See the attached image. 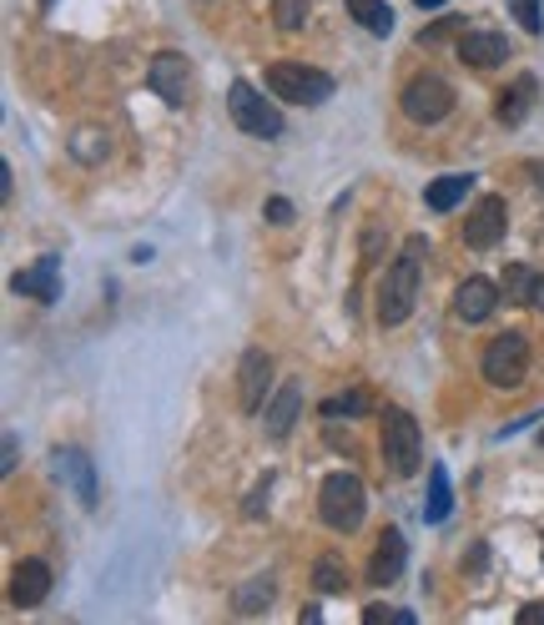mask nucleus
<instances>
[{"mask_svg":"<svg viewBox=\"0 0 544 625\" xmlns=\"http://www.w3.org/2000/svg\"><path fill=\"white\" fill-rule=\"evenodd\" d=\"M454 515V490H449V470L444 464H429V494H424V520L429 525H444Z\"/></svg>","mask_w":544,"mask_h":625,"instance_id":"obj_19","label":"nucleus"},{"mask_svg":"<svg viewBox=\"0 0 544 625\" xmlns=\"http://www.w3.org/2000/svg\"><path fill=\"white\" fill-rule=\"evenodd\" d=\"M268 389H272V353L268 349H248L238 363V399H242V414H258L268 404Z\"/></svg>","mask_w":544,"mask_h":625,"instance_id":"obj_9","label":"nucleus"},{"mask_svg":"<svg viewBox=\"0 0 544 625\" xmlns=\"http://www.w3.org/2000/svg\"><path fill=\"white\" fill-rule=\"evenodd\" d=\"M500 308V288L490 283V278H469V283H459V293H454V313L464 323H484Z\"/></svg>","mask_w":544,"mask_h":625,"instance_id":"obj_15","label":"nucleus"},{"mask_svg":"<svg viewBox=\"0 0 544 625\" xmlns=\"http://www.w3.org/2000/svg\"><path fill=\"white\" fill-rule=\"evenodd\" d=\"M510 11H514V21L524 26L530 36H540L544 31V16H540V0H510Z\"/></svg>","mask_w":544,"mask_h":625,"instance_id":"obj_28","label":"nucleus"},{"mask_svg":"<svg viewBox=\"0 0 544 625\" xmlns=\"http://www.w3.org/2000/svg\"><path fill=\"white\" fill-rule=\"evenodd\" d=\"M459 61L474 71H490V67H504L510 61V36L500 31H464L459 36Z\"/></svg>","mask_w":544,"mask_h":625,"instance_id":"obj_12","label":"nucleus"},{"mask_svg":"<svg viewBox=\"0 0 544 625\" xmlns=\"http://www.w3.org/2000/svg\"><path fill=\"white\" fill-rule=\"evenodd\" d=\"M530 177L540 182V192H544V167H530Z\"/></svg>","mask_w":544,"mask_h":625,"instance_id":"obj_39","label":"nucleus"},{"mask_svg":"<svg viewBox=\"0 0 544 625\" xmlns=\"http://www.w3.org/2000/svg\"><path fill=\"white\" fill-rule=\"evenodd\" d=\"M147 87H152L167 107H187V97H192V61L177 51H157L152 67H147Z\"/></svg>","mask_w":544,"mask_h":625,"instance_id":"obj_8","label":"nucleus"},{"mask_svg":"<svg viewBox=\"0 0 544 625\" xmlns=\"http://www.w3.org/2000/svg\"><path fill=\"white\" fill-rule=\"evenodd\" d=\"M469 187H474V177H464V172H454V177H434V182L424 187L429 212H454L459 202L469 198Z\"/></svg>","mask_w":544,"mask_h":625,"instance_id":"obj_20","label":"nucleus"},{"mask_svg":"<svg viewBox=\"0 0 544 625\" xmlns=\"http://www.w3.org/2000/svg\"><path fill=\"white\" fill-rule=\"evenodd\" d=\"M107 152H111V137L101 132V127H77V132H71V157H77V162L97 167V162H107Z\"/></svg>","mask_w":544,"mask_h":625,"instance_id":"obj_21","label":"nucleus"},{"mask_svg":"<svg viewBox=\"0 0 544 625\" xmlns=\"http://www.w3.org/2000/svg\"><path fill=\"white\" fill-rule=\"evenodd\" d=\"M403 117L419 121V127H439V121L454 111V87L444 77H414L403 87Z\"/></svg>","mask_w":544,"mask_h":625,"instance_id":"obj_7","label":"nucleus"},{"mask_svg":"<svg viewBox=\"0 0 544 625\" xmlns=\"http://www.w3.org/2000/svg\"><path fill=\"white\" fill-rule=\"evenodd\" d=\"M262 218H268V222H278V228H288V222H293V202H288V198H268V208H262Z\"/></svg>","mask_w":544,"mask_h":625,"instance_id":"obj_32","label":"nucleus"},{"mask_svg":"<svg viewBox=\"0 0 544 625\" xmlns=\"http://www.w3.org/2000/svg\"><path fill=\"white\" fill-rule=\"evenodd\" d=\"M363 621H369V625H383V621L414 625V611H389V605H369V611H363Z\"/></svg>","mask_w":544,"mask_h":625,"instance_id":"obj_30","label":"nucleus"},{"mask_svg":"<svg viewBox=\"0 0 544 625\" xmlns=\"http://www.w3.org/2000/svg\"><path fill=\"white\" fill-rule=\"evenodd\" d=\"M379 238H383V228L369 222V232H363V263H379Z\"/></svg>","mask_w":544,"mask_h":625,"instance_id":"obj_33","label":"nucleus"},{"mask_svg":"<svg viewBox=\"0 0 544 625\" xmlns=\"http://www.w3.org/2000/svg\"><path fill=\"white\" fill-rule=\"evenodd\" d=\"M504 228H510L504 198H480L474 212H469V222H464V242L474 248V253H484V248H494V242L504 238Z\"/></svg>","mask_w":544,"mask_h":625,"instance_id":"obj_10","label":"nucleus"},{"mask_svg":"<svg viewBox=\"0 0 544 625\" xmlns=\"http://www.w3.org/2000/svg\"><path fill=\"white\" fill-rule=\"evenodd\" d=\"M313 591H323V595H343V591H349V571H343V560H338V555H318Z\"/></svg>","mask_w":544,"mask_h":625,"instance_id":"obj_24","label":"nucleus"},{"mask_svg":"<svg viewBox=\"0 0 544 625\" xmlns=\"http://www.w3.org/2000/svg\"><path fill=\"white\" fill-rule=\"evenodd\" d=\"M424 258H429V238H409L403 253L389 263V273H383V283H379V323L383 329H399V323L414 319Z\"/></svg>","mask_w":544,"mask_h":625,"instance_id":"obj_1","label":"nucleus"},{"mask_svg":"<svg viewBox=\"0 0 544 625\" xmlns=\"http://www.w3.org/2000/svg\"><path fill=\"white\" fill-rule=\"evenodd\" d=\"M308 0H272V21L283 26V31H303L308 26Z\"/></svg>","mask_w":544,"mask_h":625,"instance_id":"obj_26","label":"nucleus"},{"mask_svg":"<svg viewBox=\"0 0 544 625\" xmlns=\"http://www.w3.org/2000/svg\"><path fill=\"white\" fill-rule=\"evenodd\" d=\"M228 107H232V121H238L248 137H262V142H272V137H283V111L268 107V97H262L258 87H248V81H232L228 91Z\"/></svg>","mask_w":544,"mask_h":625,"instance_id":"obj_5","label":"nucleus"},{"mask_svg":"<svg viewBox=\"0 0 544 625\" xmlns=\"http://www.w3.org/2000/svg\"><path fill=\"white\" fill-rule=\"evenodd\" d=\"M469 21H454V16H449V21H439V26H429L424 36H419V46H439L444 41V36H454V31H464Z\"/></svg>","mask_w":544,"mask_h":625,"instance_id":"obj_31","label":"nucleus"},{"mask_svg":"<svg viewBox=\"0 0 544 625\" xmlns=\"http://www.w3.org/2000/svg\"><path fill=\"white\" fill-rule=\"evenodd\" d=\"M51 474L61 484H71L77 490V500L81 505H97V470H91V460H87V450H56L51 454Z\"/></svg>","mask_w":544,"mask_h":625,"instance_id":"obj_11","label":"nucleus"},{"mask_svg":"<svg viewBox=\"0 0 544 625\" xmlns=\"http://www.w3.org/2000/svg\"><path fill=\"white\" fill-rule=\"evenodd\" d=\"M272 595H278L272 575H258V581H248L238 595H232V611H238V615H258L262 605H272Z\"/></svg>","mask_w":544,"mask_h":625,"instance_id":"obj_23","label":"nucleus"},{"mask_svg":"<svg viewBox=\"0 0 544 625\" xmlns=\"http://www.w3.org/2000/svg\"><path fill=\"white\" fill-rule=\"evenodd\" d=\"M16 460H21V450H16V434H6V470H0V474H16Z\"/></svg>","mask_w":544,"mask_h":625,"instance_id":"obj_35","label":"nucleus"},{"mask_svg":"<svg viewBox=\"0 0 544 625\" xmlns=\"http://www.w3.org/2000/svg\"><path fill=\"white\" fill-rule=\"evenodd\" d=\"M520 621H524V625H540V621H544V605H524Z\"/></svg>","mask_w":544,"mask_h":625,"instance_id":"obj_36","label":"nucleus"},{"mask_svg":"<svg viewBox=\"0 0 544 625\" xmlns=\"http://www.w3.org/2000/svg\"><path fill=\"white\" fill-rule=\"evenodd\" d=\"M484 550H490V545H484V540H480V545H469V555H464V571H484Z\"/></svg>","mask_w":544,"mask_h":625,"instance_id":"obj_34","label":"nucleus"},{"mask_svg":"<svg viewBox=\"0 0 544 625\" xmlns=\"http://www.w3.org/2000/svg\"><path fill=\"white\" fill-rule=\"evenodd\" d=\"M524 373H530V339L524 333H500L484 349V379L494 389H520Z\"/></svg>","mask_w":544,"mask_h":625,"instance_id":"obj_6","label":"nucleus"},{"mask_svg":"<svg viewBox=\"0 0 544 625\" xmlns=\"http://www.w3.org/2000/svg\"><path fill=\"white\" fill-rule=\"evenodd\" d=\"M530 308H540V313H544V278H540V288H534V298H530Z\"/></svg>","mask_w":544,"mask_h":625,"instance_id":"obj_37","label":"nucleus"},{"mask_svg":"<svg viewBox=\"0 0 544 625\" xmlns=\"http://www.w3.org/2000/svg\"><path fill=\"white\" fill-rule=\"evenodd\" d=\"M323 414L333 419V414H369V394L363 389H353V394H338V399H328L323 404Z\"/></svg>","mask_w":544,"mask_h":625,"instance_id":"obj_27","label":"nucleus"},{"mask_svg":"<svg viewBox=\"0 0 544 625\" xmlns=\"http://www.w3.org/2000/svg\"><path fill=\"white\" fill-rule=\"evenodd\" d=\"M41 6H46V11H51V6H56V0H41Z\"/></svg>","mask_w":544,"mask_h":625,"instance_id":"obj_40","label":"nucleus"},{"mask_svg":"<svg viewBox=\"0 0 544 625\" xmlns=\"http://www.w3.org/2000/svg\"><path fill=\"white\" fill-rule=\"evenodd\" d=\"M318 510H323L328 530H359L363 515H369V490H363L359 474H328L323 490H318Z\"/></svg>","mask_w":544,"mask_h":625,"instance_id":"obj_4","label":"nucleus"},{"mask_svg":"<svg viewBox=\"0 0 544 625\" xmlns=\"http://www.w3.org/2000/svg\"><path fill=\"white\" fill-rule=\"evenodd\" d=\"M268 91L288 107H323L333 97V77H323L308 61H272L268 67Z\"/></svg>","mask_w":544,"mask_h":625,"instance_id":"obj_3","label":"nucleus"},{"mask_svg":"<svg viewBox=\"0 0 544 625\" xmlns=\"http://www.w3.org/2000/svg\"><path fill=\"white\" fill-rule=\"evenodd\" d=\"M414 6H424V11H439V6H444V0H414Z\"/></svg>","mask_w":544,"mask_h":625,"instance_id":"obj_38","label":"nucleus"},{"mask_svg":"<svg viewBox=\"0 0 544 625\" xmlns=\"http://www.w3.org/2000/svg\"><path fill=\"white\" fill-rule=\"evenodd\" d=\"M403 565H409V540H403V530H383L379 545H373V560H369V581L373 585H393L403 575Z\"/></svg>","mask_w":544,"mask_h":625,"instance_id":"obj_13","label":"nucleus"},{"mask_svg":"<svg viewBox=\"0 0 544 625\" xmlns=\"http://www.w3.org/2000/svg\"><path fill=\"white\" fill-rule=\"evenodd\" d=\"M56 268H61V263H56V258L46 253L41 263H31L26 273H16V278H11V288H16V293H26V298H41V303H56V298H61Z\"/></svg>","mask_w":544,"mask_h":625,"instance_id":"obj_17","label":"nucleus"},{"mask_svg":"<svg viewBox=\"0 0 544 625\" xmlns=\"http://www.w3.org/2000/svg\"><path fill=\"white\" fill-rule=\"evenodd\" d=\"M298 409H303V384L293 379V384H283L278 394L268 399V419H262V424H268V440H272V444H283L288 434H293Z\"/></svg>","mask_w":544,"mask_h":625,"instance_id":"obj_14","label":"nucleus"},{"mask_svg":"<svg viewBox=\"0 0 544 625\" xmlns=\"http://www.w3.org/2000/svg\"><path fill=\"white\" fill-rule=\"evenodd\" d=\"M534 288H540V273H534L530 263H510V273H504V293H510V303H530Z\"/></svg>","mask_w":544,"mask_h":625,"instance_id":"obj_25","label":"nucleus"},{"mask_svg":"<svg viewBox=\"0 0 544 625\" xmlns=\"http://www.w3.org/2000/svg\"><path fill=\"white\" fill-rule=\"evenodd\" d=\"M534 101H540V81H534V77H520V81H514V87L500 97V111H494V117H500V127H524V117L534 111Z\"/></svg>","mask_w":544,"mask_h":625,"instance_id":"obj_18","label":"nucleus"},{"mask_svg":"<svg viewBox=\"0 0 544 625\" xmlns=\"http://www.w3.org/2000/svg\"><path fill=\"white\" fill-rule=\"evenodd\" d=\"M349 16H353V21H359L369 36H389V31H393L389 0H349Z\"/></svg>","mask_w":544,"mask_h":625,"instance_id":"obj_22","label":"nucleus"},{"mask_svg":"<svg viewBox=\"0 0 544 625\" xmlns=\"http://www.w3.org/2000/svg\"><path fill=\"white\" fill-rule=\"evenodd\" d=\"M379 444H383V464H389L399 480L419 474V464H424V434H419L409 409H383L379 414Z\"/></svg>","mask_w":544,"mask_h":625,"instance_id":"obj_2","label":"nucleus"},{"mask_svg":"<svg viewBox=\"0 0 544 625\" xmlns=\"http://www.w3.org/2000/svg\"><path fill=\"white\" fill-rule=\"evenodd\" d=\"M51 595V565L46 560H21L11 571V601L16 605H41Z\"/></svg>","mask_w":544,"mask_h":625,"instance_id":"obj_16","label":"nucleus"},{"mask_svg":"<svg viewBox=\"0 0 544 625\" xmlns=\"http://www.w3.org/2000/svg\"><path fill=\"white\" fill-rule=\"evenodd\" d=\"M268 494H272V474H262L258 490H252L248 505H242V510H248V520H262V515H268Z\"/></svg>","mask_w":544,"mask_h":625,"instance_id":"obj_29","label":"nucleus"}]
</instances>
